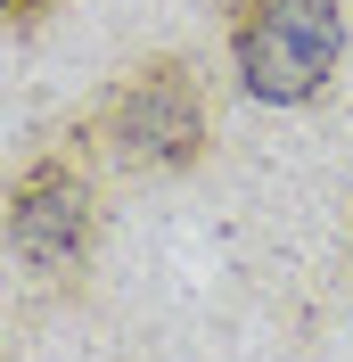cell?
<instances>
[{"instance_id": "1", "label": "cell", "mask_w": 353, "mask_h": 362, "mask_svg": "<svg viewBox=\"0 0 353 362\" xmlns=\"http://www.w3.org/2000/svg\"><path fill=\"white\" fill-rule=\"evenodd\" d=\"M90 157L124 181H181L198 173L214 148V99H205L198 58L181 49H148L140 66H124L74 124Z\"/></svg>"}, {"instance_id": "4", "label": "cell", "mask_w": 353, "mask_h": 362, "mask_svg": "<svg viewBox=\"0 0 353 362\" xmlns=\"http://www.w3.org/2000/svg\"><path fill=\"white\" fill-rule=\"evenodd\" d=\"M49 8H58V0H0V25H8V33H42Z\"/></svg>"}, {"instance_id": "2", "label": "cell", "mask_w": 353, "mask_h": 362, "mask_svg": "<svg viewBox=\"0 0 353 362\" xmlns=\"http://www.w3.org/2000/svg\"><path fill=\"white\" fill-rule=\"evenodd\" d=\"M90 165L99 157L66 132L58 148H33L0 189V247L42 288H74L90 272V247H99V173Z\"/></svg>"}, {"instance_id": "3", "label": "cell", "mask_w": 353, "mask_h": 362, "mask_svg": "<svg viewBox=\"0 0 353 362\" xmlns=\"http://www.w3.org/2000/svg\"><path fill=\"white\" fill-rule=\"evenodd\" d=\"M239 90L263 107H304L321 99L345 58V0H230L222 8Z\"/></svg>"}]
</instances>
